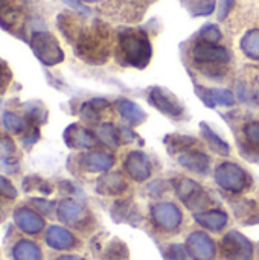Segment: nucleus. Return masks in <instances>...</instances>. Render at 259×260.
I'll return each mask as SVG.
<instances>
[{
  "mask_svg": "<svg viewBox=\"0 0 259 260\" xmlns=\"http://www.w3.org/2000/svg\"><path fill=\"white\" fill-rule=\"evenodd\" d=\"M194 219L197 224H200L203 229L211 232H221L229 221V216L223 210H206V212H197L194 215Z\"/></svg>",
  "mask_w": 259,
  "mask_h": 260,
  "instance_id": "6ab92c4d",
  "label": "nucleus"
},
{
  "mask_svg": "<svg viewBox=\"0 0 259 260\" xmlns=\"http://www.w3.org/2000/svg\"><path fill=\"white\" fill-rule=\"evenodd\" d=\"M179 165L182 168H185L186 171L197 174V175H208L211 172V160L209 157L202 152V151H195V149H189L185 151L183 154L179 155Z\"/></svg>",
  "mask_w": 259,
  "mask_h": 260,
  "instance_id": "4468645a",
  "label": "nucleus"
},
{
  "mask_svg": "<svg viewBox=\"0 0 259 260\" xmlns=\"http://www.w3.org/2000/svg\"><path fill=\"white\" fill-rule=\"evenodd\" d=\"M118 113L130 125H140L147 120V113L142 110V107L128 99H122L118 102Z\"/></svg>",
  "mask_w": 259,
  "mask_h": 260,
  "instance_id": "412c9836",
  "label": "nucleus"
},
{
  "mask_svg": "<svg viewBox=\"0 0 259 260\" xmlns=\"http://www.w3.org/2000/svg\"><path fill=\"white\" fill-rule=\"evenodd\" d=\"M221 256L224 260H252L253 245L240 232H229L220 244Z\"/></svg>",
  "mask_w": 259,
  "mask_h": 260,
  "instance_id": "423d86ee",
  "label": "nucleus"
},
{
  "mask_svg": "<svg viewBox=\"0 0 259 260\" xmlns=\"http://www.w3.org/2000/svg\"><path fill=\"white\" fill-rule=\"evenodd\" d=\"M15 260H41V250L31 241H20L12 250Z\"/></svg>",
  "mask_w": 259,
  "mask_h": 260,
  "instance_id": "b1692460",
  "label": "nucleus"
},
{
  "mask_svg": "<svg viewBox=\"0 0 259 260\" xmlns=\"http://www.w3.org/2000/svg\"><path fill=\"white\" fill-rule=\"evenodd\" d=\"M63 139H64V143L72 149H90V148L96 146V142H98V139L95 137V134L90 129H87L78 123L69 125L64 129Z\"/></svg>",
  "mask_w": 259,
  "mask_h": 260,
  "instance_id": "f8f14e48",
  "label": "nucleus"
},
{
  "mask_svg": "<svg viewBox=\"0 0 259 260\" xmlns=\"http://www.w3.org/2000/svg\"><path fill=\"white\" fill-rule=\"evenodd\" d=\"M56 260H84L82 257H79V256H73V254H66V256H61V257H58Z\"/></svg>",
  "mask_w": 259,
  "mask_h": 260,
  "instance_id": "79ce46f5",
  "label": "nucleus"
},
{
  "mask_svg": "<svg viewBox=\"0 0 259 260\" xmlns=\"http://www.w3.org/2000/svg\"><path fill=\"white\" fill-rule=\"evenodd\" d=\"M99 111L101 110L92 101H89L81 107V119L87 120V122H98L99 120Z\"/></svg>",
  "mask_w": 259,
  "mask_h": 260,
  "instance_id": "72a5a7b5",
  "label": "nucleus"
},
{
  "mask_svg": "<svg viewBox=\"0 0 259 260\" xmlns=\"http://www.w3.org/2000/svg\"><path fill=\"white\" fill-rule=\"evenodd\" d=\"M3 125L8 129V133H12V134H23L27 129V122L23 117L17 116L15 113H5Z\"/></svg>",
  "mask_w": 259,
  "mask_h": 260,
  "instance_id": "cd10ccee",
  "label": "nucleus"
},
{
  "mask_svg": "<svg viewBox=\"0 0 259 260\" xmlns=\"http://www.w3.org/2000/svg\"><path fill=\"white\" fill-rule=\"evenodd\" d=\"M9 3H11V0H0V14H5L12 9V8H9Z\"/></svg>",
  "mask_w": 259,
  "mask_h": 260,
  "instance_id": "a19ab883",
  "label": "nucleus"
},
{
  "mask_svg": "<svg viewBox=\"0 0 259 260\" xmlns=\"http://www.w3.org/2000/svg\"><path fill=\"white\" fill-rule=\"evenodd\" d=\"M127 181L122 172L113 171L105 172L96 183V192L104 197H116L122 195L127 190Z\"/></svg>",
  "mask_w": 259,
  "mask_h": 260,
  "instance_id": "2eb2a0df",
  "label": "nucleus"
},
{
  "mask_svg": "<svg viewBox=\"0 0 259 260\" xmlns=\"http://www.w3.org/2000/svg\"><path fill=\"white\" fill-rule=\"evenodd\" d=\"M75 49L89 62H104L107 58V35L99 27L81 32L76 38Z\"/></svg>",
  "mask_w": 259,
  "mask_h": 260,
  "instance_id": "f03ea898",
  "label": "nucleus"
},
{
  "mask_svg": "<svg viewBox=\"0 0 259 260\" xmlns=\"http://www.w3.org/2000/svg\"><path fill=\"white\" fill-rule=\"evenodd\" d=\"M32 204L34 206H37V209L40 210V212H44L46 215H49L50 212H52V209H53V203L52 201H46V200H32Z\"/></svg>",
  "mask_w": 259,
  "mask_h": 260,
  "instance_id": "e433bc0d",
  "label": "nucleus"
},
{
  "mask_svg": "<svg viewBox=\"0 0 259 260\" xmlns=\"http://www.w3.org/2000/svg\"><path fill=\"white\" fill-rule=\"evenodd\" d=\"M79 165L84 171L96 174V172H108L114 165V157L105 151H89L79 157Z\"/></svg>",
  "mask_w": 259,
  "mask_h": 260,
  "instance_id": "ddd939ff",
  "label": "nucleus"
},
{
  "mask_svg": "<svg viewBox=\"0 0 259 260\" xmlns=\"http://www.w3.org/2000/svg\"><path fill=\"white\" fill-rule=\"evenodd\" d=\"M243 133H244L247 143L259 149V120H252V122L246 123L243 128Z\"/></svg>",
  "mask_w": 259,
  "mask_h": 260,
  "instance_id": "2f4dec72",
  "label": "nucleus"
},
{
  "mask_svg": "<svg viewBox=\"0 0 259 260\" xmlns=\"http://www.w3.org/2000/svg\"><path fill=\"white\" fill-rule=\"evenodd\" d=\"M198 40L200 41H206V43H212V44H217L220 40H221V30L218 29L217 24H205L200 32H198Z\"/></svg>",
  "mask_w": 259,
  "mask_h": 260,
  "instance_id": "c85d7f7f",
  "label": "nucleus"
},
{
  "mask_svg": "<svg viewBox=\"0 0 259 260\" xmlns=\"http://www.w3.org/2000/svg\"><path fill=\"white\" fill-rule=\"evenodd\" d=\"M241 50L250 59L259 61V29H252L241 38Z\"/></svg>",
  "mask_w": 259,
  "mask_h": 260,
  "instance_id": "a878e982",
  "label": "nucleus"
},
{
  "mask_svg": "<svg viewBox=\"0 0 259 260\" xmlns=\"http://www.w3.org/2000/svg\"><path fill=\"white\" fill-rule=\"evenodd\" d=\"M0 197H5V198H9V200H14L17 197V189L12 186V183L5 178L3 175H0Z\"/></svg>",
  "mask_w": 259,
  "mask_h": 260,
  "instance_id": "c9c22d12",
  "label": "nucleus"
},
{
  "mask_svg": "<svg viewBox=\"0 0 259 260\" xmlns=\"http://www.w3.org/2000/svg\"><path fill=\"white\" fill-rule=\"evenodd\" d=\"M165 143L172 152H185L189 151L191 146L197 143V140L191 136H183V134H169L165 137Z\"/></svg>",
  "mask_w": 259,
  "mask_h": 260,
  "instance_id": "bb28decb",
  "label": "nucleus"
},
{
  "mask_svg": "<svg viewBox=\"0 0 259 260\" xmlns=\"http://www.w3.org/2000/svg\"><path fill=\"white\" fill-rule=\"evenodd\" d=\"M176 193L179 197V200L189 209V210H198V209H203L209 198L206 195V192L203 190V187L191 180V178H180L176 186Z\"/></svg>",
  "mask_w": 259,
  "mask_h": 260,
  "instance_id": "0eeeda50",
  "label": "nucleus"
},
{
  "mask_svg": "<svg viewBox=\"0 0 259 260\" xmlns=\"http://www.w3.org/2000/svg\"><path fill=\"white\" fill-rule=\"evenodd\" d=\"M124 171L128 174V177L137 183L147 181L153 174V166L150 161V157L142 151H131L127 154L124 160Z\"/></svg>",
  "mask_w": 259,
  "mask_h": 260,
  "instance_id": "9d476101",
  "label": "nucleus"
},
{
  "mask_svg": "<svg viewBox=\"0 0 259 260\" xmlns=\"http://www.w3.org/2000/svg\"><path fill=\"white\" fill-rule=\"evenodd\" d=\"M185 9L192 17H208L215 11V0H183Z\"/></svg>",
  "mask_w": 259,
  "mask_h": 260,
  "instance_id": "393cba45",
  "label": "nucleus"
},
{
  "mask_svg": "<svg viewBox=\"0 0 259 260\" xmlns=\"http://www.w3.org/2000/svg\"><path fill=\"white\" fill-rule=\"evenodd\" d=\"M119 50L127 64L136 69H145L151 59L153 49L150 38L142 30L128 29L119 37Z\"/></svg>",
  "mask_w": 259,
  "mask_h": 260,
  "instance_id": "f257e3e1",
  "label": "nucleus"
},
{
  "mask_svg": "<svg viewBox=\"0 0 259 260\" xmlns=\"http://www.w3.org/2000/svg\"><path fill=\"white\" fill-rule=\"evenodd\" d=\"M105 257L111 260H124L128 257V250L125 247L124 242L121 241H113L110 242V245L107 247V251H105Z\"/></svg>",
  "mask_w": 259,
  "mask_h": 260,
  "instance_id": "7c9ffc66",
  "label": "nucleus"
},
{
  "mask_svg": "<svg viewBox=\"0 0 259 260\" xmlns=\"http://www.w3.org/2000/svg\"><path fill=\"white\" fill-rule=\"evenodd\" d=\"M63 2H64V3H67L69 6H72V8H73V9H76V11L89 12V9H87L85 6H82L79 0H63Z\"/></svg>",
  "mask_w": 259,
  "mask_h": 260,
  "instance_id": "58836bf2",
  "label": "nucleus"
},
{
  "mask_svg": "<svg viewBox=\"0 0 259 260\" xmlns=\"http://www.w3.org/2000/svg\"><path fill=\"white\" fill-rule=\"evenodd\" d=\"M14 219L18 229L27 235H37L44 229V219L34 210L27 207L17 209L14 212Z\"/></svg>",
  "mask_w": 259,
  "mask_h": 260,
  "instance_id": "dca6fc26",
  "label": "nucleus"
},
{
  "mask_svg": "<svg viewBox=\"0 0 259 260\" xmlns=\"http://www.w3.org/2000/svg\"><path fill=\"white\" fill-rule=\"evenodd\" d=\"M215 183L226 192L231 193H241L250 186L249 174L237 163L224 161L217 166L215 169Z\"/></svg>",
  "mask_w": 259,
  "mask_h": 260,
  "instance_id": "39448f33",
  "label": "nucleus"
},
{
  "mask_svg": "<svg viewBox=\"0 0 259 260\" xmlns=\"http://www.w3.org/2000/svg\"><path fill=\"white\" fill-rule=\"evenodd\" d=\"M75 236L63 227L50 225L46 232V244L53 250H69L75 247Z\"/></svg>",
  "mask_w": 259,
  "mask_h": 260,
  "instance_id": "aec40b11",
  "label": "nucleus"
},
{
  "mask_svg": "<svg viewBox=\"0 0 259 260\" xmlns=\"http://www.w3.org/2000/svg\"><path fill=\"white\" fill-rule=\"evenodd\" d=\"M166 260H189L188 259V250L180 244H172L165 251Z\"/></svg>",
  "mask_w": 259,
  "mask_h": 260,
  "instance_id": "f704fd0d",
  "label": "nucleus"
},
{
  "mask_svg": "<svg viewBox=\"0 0 259 260\" xmlns=\"http://www.w3.org/2000/svg\"><path fill=\"white\" fill-rule=\"evenodd\" d=\"M31 49L34 55L47 67L56 66L64 59V52L58 40L47 30H37L31 37Z\"/></svg>",
  "mask_w": 259,
  "mask_h": 260,
  "instance_id": "7ed1b4c3",
  "label": "nucleus"
},
{
  "mask_svg": "<svg viewBox=\"0 0 259 260\" xmlns=\"http://www.w3.org/2000/svg\"><path fill=\"white\" fill-rule=\"evenodd\" d=\"M188 254L194 260H212L217 254L215 242L205 232H194L186 241Z\"/></svg>",
  "mask_w": 259,
  "mask_h": 260,
  "instance_id": "9b49d317",
  "label": "nucleus"
},
{
  "mask_svg": "<svg viewBox=\"0 0 259 260\" xmlns=\"http://www.w3.org/2000/svg\"><path fill=\"white\" fill-rule=\"evenodd\" d=\"M27 110V114H29V120L34 122V123H44L46 122V117H47V111L46 108L40 104V102H27L24 105Z\"/></svg>",
  "mask_w": 259,
  "mask_h": 260,
  "instance_id": "c756f323",
  "label": "nucleus"
},
{
  "mask_svg": "<svg viewBox=\"0 0 259 260\" xmlns=\"http://www.w3.org/2000/svg\"><path fill=\"white\" fill-rule=\"evenodd\" d=\"M192 58L202 67L203 72H208L211 67L209 75H212L214 70L220 72V69L231 61V53L223 46L198 40L192 47Z\"/></svg>",
  "mask_w": 259,
  "mask_h": 260,
  "instance_id": "20e7f679",
  "label": "nucleus"
},
{
  "mask_svg": "<svg viewBox=\"0 0 259 260\" xmlns=\"http://www.w3.org/2000/svg\"><path fill=\"white\" fill-rule=\"evenodd\" d=\"M200 129H202V134H203V137L206 139V142L209 143V146H211V149H214L217 154H220V155H229V152H231V146H229V143L226 142V140H223L209 125H206L205 122H202L200 123Z\"/></svg>",
  "mask_w": 259,
  "mask_h": 260,
  "instance_id": "4be33fe9",
  "label": "nucleus"
},
{
  "mask_svg": "<svg viewBox=\"0 0 259 260\" xmlns=\"http://www.w3.org/2000/svg\"><path fill=\"white\" fill-rule=\"evenodd\" d=\"M9 78V70L6 69V66L5 64H2L0 62V87H3L5 85V82H6V79Z\"/></svg>",
  "mask_w": 259,
  "mask_h": 260,
  "instance_id": "ea45409f",
  "label": "nucleus"
},
{
  "mask_svg": "<svg viewBox=\"0 0 259 260\" xmlns=\"http://www.w3.org/2000/svg\"><path fill=\"white\" fill-rule=\"evenodd\" d=\"M82 2H87V3H93V2H99V0H82Z\"/></svg>",
  "mask_w": 259,
  "mask_h": 260,
  "instance_id": "37998d69",
  "label": "nucleus"
},
{
  "mask_svg": "<svg viewBox=\"0 0 259 260\" xmlns=\"http://www.w3.org/2000/svg\"><path fill=\"white\" fill-rule=\"evenodd\" d=\"M15 152V143L8 134L0 133V160H8Z\"/></svg>",
  "mask_w": 259,
  "mask_h": 260,
  "instance_id": "473e14b6",
  "label": "nucleus"
},
{
  "mask_svg": "<svg viewBox=\"0 0 259 260\" xmlns=\"http://www.w3.org/2000/svg\"><path fill=\"white\" fill-rule=\"evenodd\" d=\"M58 218L67 225H79L87 218L85 209L75 200H63L56 209Z\"/></svg>",
  "mask_w": 259,
  "mask_h": 260,
  "instance_id": "f3484780",
  "label": "nucleus"
},
{
  "mask_svg": "<svg viewBox=\"0 0 259 260\" xmlns=\"http://www.w3.org/2000/svg\"><path fill=\"white\" fill-rule=\"evenodd\" d=\"M151 218L154 224L166 232L177 230L182 224V210L174 203H159L151 209Z\"/></svg>",
  "mask_w": 259,
  "mask_h": 260,
  "instance_id": "1a4fd4ad",
  "label": "nucleus"
},
{
  "mask_svg": "<svg viewBox=\"0 0 259 260\" xmlns=\"http://www.w3.org/2000/svg\"><path fill=\"white\" fill-rule=\"evenodd\" d=\"M234 8V0H220V12H218V18L220 20H224L231 9Z\"/></svg>",
  "mask_w": 259,
  "mask_h": 260,
  "instance_id": "4c0bfd02",
  "label": "nucleus"
},
{
  "mask_svg": "<svg viewBox=\"0 0 259 260\" xmlns=\"http://www.w3.org/2000/svg\"><path fill=\"white\" fill-rule=\"evenodd\" d=\"M96 137L107 148H118L121 145V133L113 123H101L98 126Z\"/></svg>",
  "mask_w": 259,
  "mask_h": 260,
  "instance_id": "5701e85b",
  "label": "nucleus"
},
{
  "mask_svg": "<svg viewBox=\"0 0 259 260\" xmlns=\"http://www.w3.org/2000/svg\"><path fill=\"white\" fill-rule=\"evenodd\" d=\"M148 101L156 110H159L160 113L169 117H179L185 111L182 102L171 91L162 87H151L148 91Z\"/></svg>",
  "mask_w": 259,
  "mask_h": 260,
  "instance_id": "6e6552de",
  "label": "nucleus"
},
{
  "mask_svg": "<svg viewBox=\"0 0 259 260\" xmlns=\"http://www.w3.org/2000/svg\"><path fill=\"white\" fill-rule=\"evenodd\" d=\"M195 91L198 93L200 99L211 108L221 105V107H232L235 104V96L227 88H203L197 87Z\"/></svg>",
  "mask_w": 259,
  "mask_h": 260,
  "instance_id": "a211bd4d",
  "label": "nucleus"
}]
</instances>
